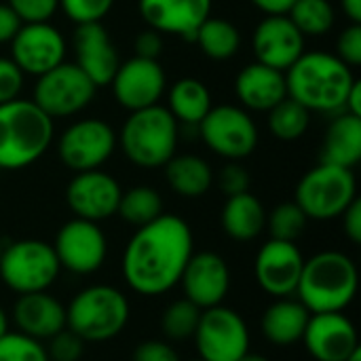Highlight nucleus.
Returning a JSON list of instances; mask_svg holds the SVG:
<instances>
[{"label": "nucleus", "instance_id": "cd10ccee", "mask_svg": "<svg viewBox=\"0 0 361 361\" xmlns=\"http://www.w3.org/2000/svg\"><path fill=\"white\" fill-rule=\"evenodd\" d=\"M165 178L169 188L186 199L203 197L214 182V173L207 161L195 154H173L165 163Z\"/></svg>", "mask_w": 361, "mask_h": 361}, {"label": "nucleus", "instance_id": "2eb2a0df", "mask_svg": "<svg viewBox=\"0 0 361 361\" xmlns=\"http://www.w3.org/2000/svg\"><path fill=\"white\" fill-rule=\"evenodd\" d=\"M11 59L23 74L40 76L63 61L66 40L49 21L21 23L11 40Z\"/></svg>", "mask_w": 361, "mask_h": 361}, {"label": "nucleus", "instance_id": "f3484780", "mask_svg": "<svg viewBox=\"0 0 361 361\" xmlns=\"http://www.w3.org/2000/svg\"><path fill=\"white\" fill-rule=\"evenodd\" d=\"M121 195L123 188L110 173L102 169H91L78 171L70 180L66 188V203L76 218L102 222L116 214Z\"/></svg>", "mask_w": 361, "mask_h": 361}, {"label": "nucleus", "instance_id": "a19ab883", "mask_svg": "<svg viewBox=\"0 0 361 361\" xmlns=\"http://www.w3.org/2000/svg\"><path fill=\"white\" fill-rule=\"evenodd\" d=\"M252 184V178L245 167H241L237 161H231L218 176V186L226 197H235L241 192H247Z\"/></svg>", "mask_w": 361, "mask_h": 361}, {"label": "nucleus", "instance_id": "aec40b11", "mask_svg": "<svg viewBox=\"0 0 361 361\" xmlns=\"http://www.w3.org/2000/svg\"><path fill=\"white\" fill-rule=\"evenodd\" d=\"M252 51L256 61L286 72L305 53V36L288 15H267L254 30Z\"/></svg>", "mask_w": 361, "mask_h": 361}, {"label": "nucleus", "instance_id": "4c0bfd02", "mask_svg": "<svg viewBox=\"0 0 361 361\" xmlns=\"http://www.w3.org/2000/svg\"><path fill=\"white\" fill-rule=\"evenodd\" d=\"M44 349H47L49 361H80L82 351H85V341L66 328L53 338H49V347Z\"/></svg>", "mask_w": 361, "mask_h": 361}, {"label": "nucleus", "instance_id": "dca6fc26", "mask_svg": "<svg viewBox=\"0 0 361 361\" xmlns=\"http://www.w3.org/2000/svg\"><path fill=\"white\" fill-rule=\"evenodd\" d=\"M110 85L118 106L133 112L159 104L161 95L165 93L167 78L157 59H144L135 55L116 68Z\"/></svg>", "mask_w": 361, "mask_h": 361}, {"label": "nucleus", "instance_id": "4468645a", "mask_svg": "<svg viewBox=\"0 0 361 361\" xmlns=\"http://www.w3.org/2000/svg\"><path fill=\"white\" fill-rule=\"evenodd\" d=\"M305 256L294 241L269 239L256 254L254 277L256 283L273 298H288L296 294Z\"/></svg>", "mask_w": 361, "mask_h": 361}, {"label": "nucleus", "instance_id": "c85d7f7f", "mask_svg": "<svg viewBox=\"0 0 361 361\" xmlns=\"http://www.w3.org/2000/svg\"><path fill=\"white\" fill-rule=\"evenodd\" d=\"M167 110L184 125H199L212 110V93L197 78H180L169 89Z\"/></svg>", "mask_w": 361, "mask_h": 361}, {"label": "nucleus", "instance_id": "de8ad7c7", "mask_svg": "<svg viewBox=\"0 0 361 361\" xmlns=\"http://www.w3.org/2000/svg\"><path fill=\"white\" fill-rule=\"evenodd\" d=\"M294 2L296 0H252V4L267 15H288Z\"/></svg>", "mask_w": 361, "mask_h": 361}, {"label": "nucleus", "instance_id": "7ed1b4c3", "mask_svg": "<svg viewBox=\"0 0 361 361\" xmlns=\"http://www.w3.org/2000/svg\"><path fill=\"white\" fill-rule=\"evenodd\" d=\"M360 271L351 256L326 250L305 260L296 288L309 313H343L357 296Z\"/></svg>", "mask_w": 361, "mask_h": 361}, {"label": "nucleus", "instance_id": "8fccbe9b", "mask_svg": "<svg viewBox=\"0 0 361 361\" xmlns=\"http://www.w3.org/2000/svg\"><path fill=\"white\" fill-rule=\"evenodd\" d=\"M341 4L351 23H361V0H341Z\"/></svg>", "mask_w": 361, "mask_h": 361}, {"label": "nucleus", "instance_id": "f03ea898", "mask_svg": "<svg viewBox=\"0 0 361 361\" xmlns=\"http://www.w3.org/2000/svg\"><path fill=\"white\" fill-rule=\"evenodd\" d=\"M355 80L351 68L326 51H305L286 70L288 97L305 106L309 112H343L345 99Z\"/></svg>", "mask_w": 361, "mask_h": 361}, {"label": "nucleus", "instance_id": "423d86ee", "mask_svg": "<svg viewBox=\"0 0 361 361\" xmlns=\"http://www.w3.org/2000/svg\"><path fill=\"white\" fill-rule=\"evenodd\" d=\"M116 142L133 165L144 169L165 167L178 148V121L159 104L133 110Z\"/></svg>", "mask_w": 361, "mask_h": 361}, {"label": "nucleus", "instance_id": "473e14b6", "mask_svg": "<svg viewBox=\"0 0 361 361\" xmlns=\"http://www.w3.org/2000/svg\"><path fill=\"white\" fill-rule=\"evenodd\" d=\"M288 17L305 38L328 34L336 19L330 0H296Z\"/></svg>", "mask_w": 361, "mask_h": 361}, {"label": "nucleus", "instance_id": "ea45409f", "mask_svg": "<svg viewBox=\"0 0 361 361\" xmlns=\"http://www.w3.org/2000/svg\"><path fill=\"white\" fill-rule=\"evenodd\" d=\"M336 57L349 68L361 66V23H351L341 32L336 40Z\"/></svg>", "mask_w": 361, "mask_h": 361}, {"label": "nucleus", "instance_id": "e433bc0d", "mask_svg": "<svg viewBox=\"0 0 361 361\" xmlns=\"http://www.w3.org/2000/svg\"><path fill=\"white\" fill-rule=\"evenodd\" d=\"M112 6L114 0H59V8L63 11V15L76 25L102 23Z\"/></svg>", "mask_w": 361, "mask_h": 361}, {"label": "nucleus", "instance_id": "b1692460", "mask_svg": "<svg viewBox=\"0 0 361 361\" xmlns=\"http://www.w3.org/2000/svg\"><path fill=\"white\" fill-rule=\"evenodd\" d=\"M237 99L256 112H269L288 97L286 72L269 68L260 61L245 66L235 80Z\"/></svg>", "mask_w": 361, "mask_h": 361}, {"label": "nucleus", "instance_id": "f8f14e48", "mask_svg": "<svg viewBox=\"0 0 361 361\" xmlns=\"http://www.w3.org/2000/svg\"><path fill=\"white\" fill-rule=\"evenodd\" d=\"M116 144V133L106 121L82 118L61 133L57 150L61 163L78 173L99 169L112 157Z\"/></svg>", "mask_w": 361, "mask_h": 361}, {"label": "nucleus", "instance_id": "c9c22d12", "mask_svg": "<svg viewBox=\"0 0 361 361\" xmlns=\"http://www.w3.org/2000/svg\"><path fill=\"white\" fill-rule=\"evenodd\" d=\"M0 361H49V355L40 341L8 330L0 338Z\"/></svg>", "mask_w": 361, "mask_h": 361}, {"label": "nucleus", "instance_id": "a211bd4d", "mask_svg": "<svg viewBox=\"0 0 361 361\" xmlns=\"http://www.w3.org/2000/svg\"><path fill=\"white\" fill-rule=\"evenodd\" d=\"M184 298L195 307L212 309L224 302L231 290V269L228 262L216 252L192 254L180 277Z\"/></svg>", "mask_w": 361, "mask_h": 361}, {"label": "nucleus", "instance_id": "864d4df0", "mask_svg": "<svg viewBox=\"0 0 361 361\" xmlns=\"http://www.w3.org/2000/svg\"><path fill=\"white\" fill-rule=\"evenodd\" d=\"M345 361H361V347L360 349H355V351H353V353H351V355H349Z\"/></svg>", "mask_w": 361, "mask_h": 361}, {"label": "nucleus", "instance_id": "6e6552de", "mask_svg": "<svg viewBox=\"0 0 361 361\" xmlns=\"http://www.w3.org/2000/svg\"><path fill=\"white\" fill-rule=\"evenodd\" d=\"M59 260L51 243L40 239H21L0 254V279L15 294L49 290L59 277Z\"/></svg>", "mask_w": 361, "mask_h": 361}, {"label": "nucleus", "instance_id": "6e6d98bb", "mask_svg": "<svg viewBox=\"0 0 361 361\" xmlns=\"http://www.w3.org/2000/svg\"><path fill=\"white\" fill-rule=\"evenodd\" d=\"M0 254H2V241H0Z\"/></svg>", "mask_w": 361, "mask_h": 361}, {"label": "nucleus", "instance_id": "ddd939ff", "mask_svg": "<svg viewBox=\"0 0 361 361\" xmlns=\"http://www.w3.org/2000/svg\"><path fill=\"white\" fill-rule=\"evenodd\" d=\"M53 250L61 269L74 275H91L102 269L108 241L97 222L74 218L59 228Z\"/></svg>", "mask_w": 361, "mask_h": 361}, {"label": "nucleus", "instance_id": "7c9ffc66", "mask_svg": "<svg viewBox=\"0 0 361 361\" xmlns=\"http://www.w3.org/2000/svg\"><path fill=\"white\" fill-rule=\"evenodd\" d=\"M116 214L133 226H144L163 214V199L150 186H133L121 195Z\"/></svg>", "mask_w": 361, "mask_h": 361}, {"label": "nucleus", "instance_id": "1a4fd4ad", "mask_svg": "<svg viewBox=\"0 0 361 361\" xmlns=\"http://www.w3.org/2000/svg\"><path fill=\"white\" fill-rule=\"evenodd\" d=\"M199 357L205 361H239L250 353V328L231 307L203 309L192 334Z\"/></svg>", "mask_w": 361, "mask_h": 361}, {"label": "nucleus", "instance_id": "a18cd8bd", "mask_svg": "<svg viewBox=\"0 0 361 361\" xmlns=\"http://www.w3.org/2000/svg\"><path fill=\"white\" fill-rule=\"evenodd\" d=\"M343 228H345V235L349 237L351 243H361V201L355 199L345 212H343Z\"/></svg>", "mask_w": 361, "mask_h": 361}, {"label": "nucleus", "instance_id": "0eeeda50", "mask_svg": "<svg viewBox=\"0 0 361 361\" xmlns=\"http://www.w3.org/2000/svg\"><path fill=\"white\" fill-rule=\"evenodd\" d=\"M357 199V182L353 169L319 163L309 169L296 186L294 203L309 220H334Z\"/></svg>", "mask_w": 361, "mask_h": 361}, {"label": "nucleus", "instance_id": "5fc2aeb1", "mask_svg": "<svg viewBox=\"0 0 361 361\" xmlns=\"http://www.w3.org/2000/svg\"><path fill=\"white\" fill-rule=\"evenodd\" d=\"M188 361H205V360H201V357H197V360H188Z\"/></svg>", "mask_w": 361, "mask_h": 361}, {"label": "nucleus", "instance_id": "20e7f679", "mask_svg": "<svg viewBox=\"0 0 361 361\" xmlns=\"http://www.w3.org/2000/svg\"><path fill=\"white\" fill-rule=\"evenodd\" d=\"M53 142V118L32 99L0 104V169H23L36 163Z\"/></svg>", "mask_w": 361, "mask_h": 361}, {"label": "nucleus", "instance_id": "a878e982", "mask_svg": "<svg viewBox=\"0 0 361 361\" xmlns=\"http://www.w3.org/2000/svg\"><path fill=\"white\" fill-rule=\"evenodd\" d=\"M361 161V116L338 112L330 123L322 148V163L353 169Z\"/></svg>", "mask_w": 361, "mask_h": 361}, {"label": "nucleus", "instance_id": "c03bdc74", "mask_svg": "<svg viewBox=\"0 0 361 361\" xmlns=\"http://www.w3.org/2000/svg\"><path fill=\"white\" fill-rule=\"evenodd\" d=\"M133 49H135V55L137 57H144V59H157L163 51V38L157 30L148 27L144 32H140L135 36V42H133Z\"/></svg>", "mask_w": 361, "mask_h": 361}, {"label": "nucleus", "instance_id": "2f4dec72", "mask_svg": "<svg viewBox=\"0 0 361 361\" xmlns=\"http://www.w3.org/2000/svg\"><path fill=\"white\" fill-rule=\"evenodd\" d=\"M311 123V112L294 102L292 97H286L275 108L269 110V129L271 133L281 142H294L300 140Z\"/></svg>", "mask_w": 361, "mask_h": 361}, {"label": "nucleus", "instance_id": "f257e3e1", "mask_svg": "<svg viewBox=\"0 0 361 361\" xmlns=\"http://www.w3.org/2000/svg\"><path fill=\"white\" fill-rule=\"evenodd\" d=\"M192 231L186 220L161 214L137 226L123 252V277L140 296H161L180 283L192 252Z\"/></svg>", "mask_w": 361, "mask_h": 361}, {"label": "nucleus", "instance_id": "393cba45", "mask_svg": "<svg viewBox=\"0 0 361 361\" xmlns=\"http://www.w3.org/2000/svg\"><path fill=\"white\" fill-rule=\"evenodd\" d=\"M309 309L294 298H275L262 315V334L271 345L290 347L302 341L305 328L309 324Z\"/></svg>", "mask_w": 361, "mask_h": 361}, {"label": "nucleus", "instance_id": "09e8293b", "mask_svg": "<svg viewBox=\"0 0 361 361\" xmlns=\"http://www.w3.org/2000/svg\"><path fill=\"white\" fill-rule=\"evenodd\" d=\"M343 112H349L353 116H361V82L355 80L347 99H345V110Z\"/></svg>", "mask_w": 361, "mask_h": 361}, {"label": "nucleus", "instance_id": "37998d69", "mask_svg": "<svg viewBox=\"0 0 361 361\" xmlns=\"http://www.w3.org/2000/svg\"><path fill=\"white\" fill-rule=\"evenodd\" d=\"M131 361H180L178 351L165 341H144L133 349Z\"/></svg>", "mask_w": 361, "mask_h": 361}, {"label": "nucleus", "instance_id": "bb28decb", "mask_svg": "<svg viewBox=\"0 0 361 361\" xmlns=\"http://www.w3.org/2000/svg\"><path fill=\"white\" fill-rule=\"evenodd\" d=\"M222 231L235 241H254L267 226V212L250 190L228 197L220 214Z\"/></svg>", "mask_w": 361, "mask_h": 361}, {"label": "nucleus", "instance_id": "c756f323", "mask_svg": "<svg viewBox=\"0 0 361 361\" xmlns=\"http://www.w3.org/2000/svg\"><path fill=\"white\" fill-rule=\"evenodd\" d=\"M195 42L199 44L203 55H207L209 59L224 61V59H231L237 55V51L241 47V34L231 21L218 19V17H207L199 25V30L195 34Z\"/></svg>", "mask_w": 361, "mask_h": 361}, {"label": "nucleus", "instance_id": "9d476101", "mask_svg": "<svg viewBox=\"0 0 361 361\" xmlns=\"http://www.w3.org/2000/svg\"><path fill=\"white\" fill-rule=\"evenodd\" d=\"M95 89L97 87L76 63L61 61L38 76L32 102L51 118H66L85 110L95 97Z\"/></svg>", "mask_w": 361, "mask_h": 361}, {"label": "nucleus", "instance_id": "39448f33", "mask_svg": "<svg viewBox=\"0 0 361 361\" xmlns=\"http://www.w3.org/2000/svg\"><path fill=\"white\" fill-rule=\"evenodd\" d=\"M131 307L127 296L114 286H89L66 307V328L85 343H106L116 338L129 324Z\"/></svg>", "mask_w": 361, "mask_h": 361}, {"label": "nucleus", "instance_id": "72a5a7b5", "mask_svg": "<svg viewBox=\"0 0 361 361\" xmlns=\"http://www.w3.org/2000/svg\"><path fill=\"white\" fill-rule=\"evenodd\" d=\"M309 218L305 216V212L294 203H281L277 205L271 214H267V231L271 235V239H279V241H294L305 233Z\"/></svg>", "mask_w": 361, "mask_h": 361}, {"label": "nucleus", "instance_id": "6ab92c4d", "mask_svg": "<svg viewBox=\"0 0 361 361\" xmlns=\"http://www.w3.org/2000/svg\"><path fill=\"white\" fill-rule=\"evenodd\" d=\"M302 345L315 361H345L360 349V336L345 313H311Z\"/></svg>", "mask_w": 361, "mask_h": 361}, {"label": "nucleus", "instance_id": "5701e85b", "mask_svg": "<svg viewBox=\"0 0 361 361\" xmlns=\"http://www.w3.org/2000/svg\"><path fill=\"white\" fill-rule=\"evenodd\" d=\"M13 322L17 332L42 343L66 330V307L47 290L21 294L13 307Z\"/></svg>", "mask_w": 361, "mask_h": 361}, {"label": "nucleus", "instance_id": "58836bf2", "mask_svg": "<svg viewBox=\"0 0 361 361\" xmlns=\"http://www.w3.org/2000/svg\"><path fill=\"white\" fill-rule=\"evenodd\" d=\"M23 23L49 21L59 8V0H8L6 2Z\"/></svg>", "mask_w": 361, "mask_h": 361}, {"label": "nucleus", "instance_id": "3c124183", "mask_svg": "<svg viewBox=\"0 0 361 361\" xmlns=\"http://www.w3.org/2000/svg\"><path fill=\"white\" fill-rule=\"evenodd\" d=\"M6 332H8V315H6V311L0 307V338H2Z\"/></svg>", "mask_w": 361, "mask_h": 361}, {"label": "nucleus", "instance_id": "49530a36", "mask_svg": "<svg viewBox=\"0 0 361 361\" xmlns=\"http://www.w3.org/2000/svg\"><path fill=\"white\" fill-rule=\"evenodd\" d=\"M21 23L23 21L17 17V13L8 4H0V44L11 42L17 30L21 27Z\"/></svg>", "mask_w": 361, "mask_h": 361}, {"label": "nucleus", "instance_id": "412c9836", "mask_svg": "<svg viewBox=\"0 0 361 361\" xmlns=\"http://www.w3.org/2000/svg\"><path fill=\"white\" fill-rule=\"evenodd\" d=\"M137 8L148 27L186 40H195L199 25L212 17V0H137Z\"/></svg>", "mask_w": 361, "mask_h": 361}, {"label": "nucleus", "instance_id": "9b49d317", "mask_svg": "<svg viewBox=\"0 0 361 361\" xmlns=\"http://www.w3.org/2000/svg\"><path fill=\"white\" fill-rule=\"evenodd\" d=\"M197 127L205 146L228 161H241L258 146V127L239 106H212Z\"/></svg>", "mask_w": 361, "mask_h": 361}, {"label": "nucleus", "instance_id": "4be33fe9", "mask_svg": "<svg viewBox=\"0 0 361 361\" xmlns=\"http://www.w3.org/2000/svg\"><path fill=\"white\" fill-rule=\"evenodd\" d=\"M74 53L76 66L91 78L95 87L110 85L116 68L121 66L116 47L102 23H82L76 27Z\"/></svg>", "mask_w": 361, "mask_h": 361}, {"label": "nucleus", "instance_id": "f704fd0d", "mask_svg": "<svg viewBox=\"0 0 361 361\" xmlns=\"http://www.w3.org/2000/svg\"><path fill=\"white\" fill-rule=\"evenodd\" d=\"M199 317H201V309L195 307L190 300H186V298L176 300L163 313V319H161L163 334L169 341H188V338H192V334L197 330Z\"/></svg>", "mask_w": 361, "mask_h": 361}, {"label": "nucleus", "instance_id": "79ce46f5", "mask_svg": "<svg viewBox=\"0 0 361 361\" xmlns=\"http://www.w3.org/2000/svg\"><path fill=\"white\" fill-rule=\"evenodd\" d=\"M23 87V72L13 59L0 57V104L17 99Z\"/></svg>", "mask_w": 361, "mask_h": 361}, {"label": "nucleus", "instance_id": "603ef678", "mask_svg": "<svg viewBox=\"0 0 361 361\" xmlns=\"http://www.w3.org/2000/svg\"><path fill=\"white\" fill-rule=\"evenodd\" d=\"M239 361H271L269 357H264V355H258V353H245L243 357Z\"/></svg>", "mask_w": 361, "mask_h": 361}]
</instances>
